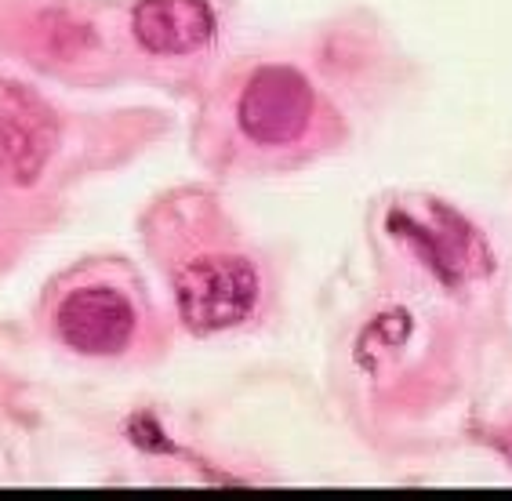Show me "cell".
<instances>
[{"mask_svg":"<svg viewBox=\"0 0 512 501\" xmlns=\"http://www.w3.org/2000/svg\"><path fill=\"white\" fill-rule=\"evenodd\" d=\"M178 313L193 334H215L244 324L258 302V273L244 258L207 255L189 262L175 284Z\"/></svg>","mask_w":512,"mask_h":501,"instance_id":"obj_1","label":"cell"},{"mask_svg":"<svg viewBox=\"0 0 512 501\" xmlns=\"http://www.w3.org/2000/svg\"><path fill=\"white\" fill-rule=\"evenodd\" d=\"M389 233L407 240L444 287H458L469 276L491 269L487 244L465 218L447 211L444 204H425V215H411L407 207H393Z\"/></svg>","mask_w":512,"mask_h":501,"instance_id":"obj_2","label":"cell"},{"mask_svg":"<svg viewBox=\"0 0 512 501\" xmlns=\"http://www.w3.org/2000/svg\"><path fill=\"white\" fill-rule=\"evenodd\" d=\"M237 120L240 131L258 146H287L306 135L313 120V88L298 69H258L237 102Z\"/></svg>","mask_w":512,"mask_h":501,"instance_id":"obj_3","label":"cell"},{"mask_svg":"<svg viewBox=\"0 0 512 501\" xmlns=\"http://www.w3.org/2000/svg\"><path fill=\"white\" fill-rule=\"evenodd\" d=\"M59 338L84 356H117L135 334V309L113 287H80L59 309Z\"/></svg>","mask_w":512,"mask_h":501,"instance_id":"obj_4","label":"cell"},{"mask_svg":"<svg viewBox=\"0 0 512 501\" xmlns=\"http://www.w3.org/2000/svg\"><path fill=\"white\" fill-rule=\"evenodd\" d=\"M55 142V124L37 99L15 84H0V175L11 182H33Z\"/></svg>","mask_w":512,"mask_h":501,"instance_id":"obj_5","label":"cell"},{"mask_svg":"<svg viewBox=\"0 0 512 501\" xmlns=\"http://www.w3.org/2000/svg\"><path fill=\"white\" fill-rule=\"evenodd\" d=\"M131 30L153 55H189L211 44L215 11L207 0H138Z\"/></svg>","mask_w":512,"mask_h":501,"instance_id":"obj_6","label":"cell"},{"mask_svg":"<svg viewBox=\"0 0 512 501\" xmlns=\"http://www.w3.org/2000/svg\"><path fill=\"white\" fill-rule=\"evenodd\" d=\"M411 334V320H407V313H382L375 320V324L364 331V342L356 345V356L364 360V364L378 367L382 360H389V356L404 345V338Z\"/></svg>","mask_w":512,"mask_h":501,"instance_id":"obj_7","label":"cell"}]
</instances>
